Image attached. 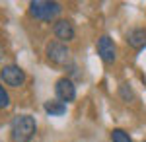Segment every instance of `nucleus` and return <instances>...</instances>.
<instances>
[{
  "label": "nucleus",
  "instance_id": "f257e3e1",
  "mask_svg": "<svg viewBox=\"0 0 146 142\" xmlns=\"http://www.w3.org/2000/svg\"><path fill=\"white\" fill-rule=\"evenodd\" d=\"M37 132V123L31 115H16L10 123L12 142H31Z\"/></svg>",
  "mask_w": 146,
  "mask_h": 142
},
{
  "label": "nucleus",
  "instance_id": "7ed1b4c3",
  "mask_svg": "<svg viewBox=\"0 0 146 142\" xmlns=\"http://www.w3.org/2000/svg\"><path fill=\"white\" fill-rule=\"evenodd\" d=\"M45 56L49 62H53L56 66H66L70 64V49L66 43H60V41H49L45 45Z\"/></svg>",
  "mask_w": 146,
  "mask_h": 142
},
{
  "label": "nucleus",
  "instance_id": "0eeeda50",
  "mask_svg": "<svg viewBox=\"0 0 146 142\" xmlns=\"http://www.w3.org/2000/svg\"><path fill=\"white\" fill-rule=\"evenodd\" d=\"M53 33H55L56 41L60 43H68L76 37V27L70 20H56L53 25Z\"/></svg>",
  "mask_w": 146,
  "mask_h": 142
},
{
  "label": "nucleus",
  "instance_id": "6e6552de",
  "mask_svg": "<svg viewBox=\"0 0 146 142\" xmlns=\"http://www.w3.org/2000/svg\"><path fill=\"white\" fill-rule=\"evenodd\" d=\"M125 39H127L129 47H133L135 51H140L146 47V29L144 27H133V29L127 31Z\"/></svg>",
  "mask_w": 146,
  "mask_h": 142
},
{
  "label": "nucleus",
  "instance_id": "f03ea898",
  "mask_svg": "<svg viewBox=\"0 0 146 142\" xmlns=\"http://www.w3.org/2000/svg\"><path fill=\"white\" fill-rule=\"evenodd\" d=\"M27 12L33 20L39 22H56V18L62 12V6L58 2H49V0H31Z\"/></svg>",
  "mask_w": 146,
  "mask_h": 142
},
{
  "label": "nucleus",
  "instance_id": "423d86ee",
  "mask_svg": "<svg viewBox=\"0 0 146 142\" xmlns=\"http://www.w3.org/2000/svg\"><path fill=\"white\" fill-rule=\"evenodd\" d=\"M96 49H98L100 58L105 62V64H111V62L117 60V47H115V43H113V39L109 37V35H101V37H98Z\"/></svg>",
  "mask_w": 146,
  "mask_h": 142
},
{
  "label": "nucleus",
  "instance_id": "20e7f679",
  "mask_svg": "<svg viewBox=\"0 0 146 142\" xmlns=\"http://www.w3.org/2000/svg\"><path fill=\"white\" fill-rule=\"evenodd\" d=\"M25 70L18 64H4L0 68V80L10 88H20L25 82Z\"/></svg>",
  "mask_w": 146,
  "mask_h": 142
},
{
  "label": "nucleus",
  "instance_id": "4468645a",
  "mask_svg": "<svg viewBox=\"0 0 146 142\" xmlns=\"http://www.w3.org/2000/svg\"><path fill=\"white\" fill-rule=\"evenodd\" d=\"M144 142H146V140H144Z\"/></svg>",
  "mask_w": 146,
  "mask_h": 142
},
{
  "label": "nucleus",
  "instance_id": "ddd939ff",
  "mask_svg": "<svg viewBox=\"0 0 146 142\" xmlns=\"http://www.w3.org/2000/svg\"><path fill=\"white\" fill-rule=\"evenodd\" d=\"M2 55H4V47H0V58H2Z\"/></svg>",
  "mask_w": 146,
  "mask_h": 142
},
{
  "label": "nucleus",
  "instance_id": "39448f33",
  "mask_svg": "<svg viewBox=\"0 0 146 142\" xmlns=\"http://www.w3.org/2000/svg\"><path fill=\"white\" fill-rule=\"evenodd\" d=\"M55 96L58 101L62 103H72L76 99V86H74V80L68 76H62L55 82Z\"/></svg>",
  "mask_w": 146,
  "mask_h": 142
},
{
  "label": "nucleus",
  "instance_id": "1a4fd4ad",
  "mask_svg": "<svg viewBox=\"0 0 146 142\" xmlns=\"http://www.w3.org/2000/svg\"><path fill=\"white\" fill-rule=\"evenodd\" d=\"M43 109H45V113L51 115V117H60V115L66 113V103H62V101H58V99H49V101H45Z\"/></svg>",
  "mask_w": 146,
  "mask_h": 142
},
{
  "label": "nucleus",
  "instance_id": "9d476101",
  "mask_svg": "<svg viewBox=\"0 0 146 142\" xmlns=\"http://www.w3.org/2000/svg\"><path fill=\"white\" fill-rule=\"evenodd\" d=\"M119 98L123 99L125 103H133L136 99V94L133 92V88H131V84H127V82H123L121 86H119Z\"/></svg>",
  "mask_w": 146,
  "mask_h": 142
},
{
  "label": "nucleus",
  "instance_id": "9b49d317",
  "mask_svg": "<svg viewBox=\"0 0 146 142\" xmlns=\"http://www.w3.org/2000/svg\"><path fill=\"white\" fill-rule=\"evenodd\" d=\"M109 136H111V142H133L131 134L125 131V129H113Z\"/></svg>",
  "mask_w": 146,
  "mask_h": 142
},
{
  "label": "nucleus",
  "instance_id": "f8f14e48",
  "mask_svg": "<svg viewBox=\"0 0 146 142\" xmlns=\"http://www.w3.org/2000/svg\"><path fill=\"white\" fill-rule=\"evenodd\" d=\"M6 107H10V94L0 84V109H6Z\"/></svg>",
  "mask_w": 146,
  "mask_h": 142
}]
</instances>
